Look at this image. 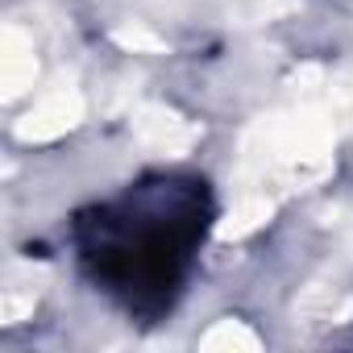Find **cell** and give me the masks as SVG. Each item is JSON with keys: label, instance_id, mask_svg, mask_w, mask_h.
Wrapping results in <instances>:
<instances>
[{"label": "cell", "instance_id": "obj_2", "mask_svg": "<svg viewBox=\"0 0 353 353\" xmlns=\"http://www.w3.org/2000/svg\"><path fill=\"white\" fill-rule=\"evenodd\" d=\"M34 79V54L17 46V38H9V54H5V83L9 92H21Z\"/></svg>", "mask_w": 353, "mask_h": 353}, {"label": "cell", "instance_id": "obj_1", "mask_svg": "<svg viewBox=\"0 0 353 353\" xmlns=\"http://www.w3.org/2000/svg\"><path fill=\"white\" fill-rule=\"evenodd\" d=\"M26 121H30V125H21L26 137H54V133H63V129H71L79 121V96L75 92H54Z\"/></svg>", "mask_w": 353, "mask_h": 353}, {"label": "cell", "instance_id": "obj_3", "mask_svg": "<svg viewBox=\"0 0 353 353\" xmlns=\"http://www.w3.org/2000/svg\"><path fill=\"white\" fill-rule=\"evenodd\" d=\"M225 345H241V349H254V345H258V336H254V332H245L241 324L225 320V324H216V328L204 336V349H225Z\"/></svg>", "mask_w": 353, "mask_h": 353}]
</instances>
